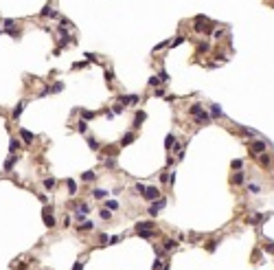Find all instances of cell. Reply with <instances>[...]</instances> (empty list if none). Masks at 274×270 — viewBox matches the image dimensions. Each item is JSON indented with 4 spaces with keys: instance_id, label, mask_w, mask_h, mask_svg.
<instances>
[{
    "instance_id": "cell-1",
    "label": "cell",
    "mask_w": 274,
    "mask_h": 270,
    "mask_svg": "<svg viewBox=\"0 0 274 270\" xmlns=\"http://www.w3.org/2000/svg\"><path fill=\"white\" fill-rule=\"evenodd\" d=\"M195 31H197V33H206V35H211V33H213V24L206 22L204 15H195Z\"/></svg>"
},
{
    "instance_id": "cell-2",
    "label": "cell",
    "mask_w": 274,
    "mask_h": 270,
    "mask_svg": "<svg viewBox=\"0 0 274 270\" xmlns=\"http://www.w3.org/2000/svg\"><path fill=\"white\" fill-rule=\"evenodd\" d=\"M191 114H193V119L197 121V123H204V121H208V112H204L202 110V106L200 103H193L191 106V110H189Z\"/></svg>"
},
{
    "instance_id": "cell-3",
    "label": "cell",
    "mask_w": 274,
    "mask_h": 270,
    "mask_svg": "<svg viewBox=\"0 0 274 270\" xmlns=\"http://www.w3.org/2000/svg\"><path fill=\"white\" fill-rule=\"evenodd\" d=\"M42 217H44V224H46L48 229H53V226H55V215H53V209H51V207H44Z\"/></svg>"
},
{
    "instance_id": "cell-4",
    "label": "cell",
    "mask_w": 274,
    "mask_h": 270,
    "mask_svg": "<svg viewBox=\"0 0 274 270\" xmlns=\"http://www.w3.org/2000/svg\"><path fill=\"white\" fill-rule=\"evenodd\" d=\"M158 187H152V185H145V191H143V195H145V198L147 200H156L158 198Z\"/></svg>"
},
{
    "instance_id": "cell-5",
    "label": "cell",
    "mask_w": 274,
    "mask_h": 270,
    "mask_svg": "<svg viewBox=\"0 0 274 270\" xmlns=\"http://www.w3.org/2000/svg\"><path fill=\"white\" fill-rule=\"evenodd\" d=\"M165 204H167V200H165V198L156 200L152 207H149V213H152V215H158V211H162V209H165Z\"/></svg>"
},
{
    "instance_id": "cell-6",
    "label": "cell",
    "mask_w": 274,
    "mask_h": 270,
    "mask_svg": "<svg viewBox=\"0 0 274 270\" xmlns=\"http://www.w3.org/2000/svg\"><path fill=\"white\" fill-rule=\"evenodd\" d=\"M250 150H252V154H261V152H265V143L255 141V143H250Z\"/></svg>"
},
{
    "instance_id": "cell-7",
    "label": "cell",
    "mask_w": 274,
    "mask_h": 270,
    "mask_svg": "<svg viewBox=\"0 0 274 270\" xmlns=\"http://www.w3.org/2000/svg\"><path fill=\"white\" fill-rule=\"evenodd\" d=\"M86 213H90V204L79 202V207H77V217H79V220H83V215H86Z\"/></svg>"
},
{
    "instance_id": "cell-8",
    "label": "cell",
    "mask_w": 274,
    "mask_h": 270,
    "mask_svg": "<svg viewBox=\"0 0 274 270\" xmlns=\"http://www.w3.org/2000/svg\"><path fill=\"white\" fill-rule=\"evenodd\" d=\"M20 136H22V141H24V143H27V145H31V143L35 141V136H33V134H31L29 130H24V128L20 130Z\"/></svg>"
},
{
    "instance_id": "cell-9",
    "label": "cell",
    "mask_w": 274,
    "mask_h": 270,
    "mask_svg": "<svg viewBox=\"0 0 274 270\" xmlns=\"http://www.w3.org/2000/svg\"><path fill=\"white\" fill-rule=\"evenodd\" d=\"M143 229H154V222H152V220H145V222H138V224H136V231H143Z\"/></svg>"
},
{
    "instance_id": "cell-10",
    "label": "cell",
    "mask_w": 274,
    "mask_h": 270,
    "mask_svg": "<svg viewBox=\"0 0 274 270\" xmlns=\"http://www.w3.org/2000/svg\"><path fill=\"white\" fill-rule=\"evenodd\" d=\"M145 119H147V114H145L143 110H138V112H136V119H134V125L138 128V125L143 123V121H145Z\"/></svg>"
},
{
    "instance_id": "cell-11",
    "label": "cell",
    "mask_w": 274,
    "mask_h": 270,
    "mask_svg": "<svg viewBox=\"0 0 274 270\" xmlns=\"http://www.w3.org/2000/svg\"><path fill=\"white\" fill-rule=\"evenodd\" d=\"M22 110H24V103L20 101V103H18V106L13 108V112H11V116H13V119H20V114H22Z\"/></svg>"
},
{
    "instance_id": "cell-12",
    "label": "cell",
    "mask_w": 274,
    "mask_h": 270,
    "mask_svg": "<svg viewBox=\"0 0 274 270\" xmlns=\"http://www.w3.org/2000/svg\"><path fill=\"white\" fill-rule=\"evenodd\" d=\"M211 114H213V119H221V108L217 103H213L211 106Z\"/></svg>"
},
{
    "instance_id": "cell-13",
    "label": "cell",
    "mask_w": 274,
    "mask_h": 270,
    "mask_svg": "<svg viewBox=\"0 0 274 270\" xmlns=\"http://www.w3.org/2000/svg\"><path fill=\"white\" fill-rule=\"evenodd\" d=\"M66 187H68V193L70 195L77 193V182H75V180H66Z\"/></svg>"
},
{
    "instance_id": "cell-14",
    "label": "cell",
    "mask_w": 274,
    "mask_h": 270,
    "mask_svg": "<svg viewBox=\"0 0 274 270\" xmlns=\"http://www.w3.org/2000/svg\"><path fill=\"white\" fill-rule=\"evenodd\" d=\"M134 138H136V134L130 132V134H125V136L121 138V145H130V143H134Z\"/></svg>"
},
{
    "instance_id": "cell-15",
    "label": "cell",
    "mask_w": 274,
    "mask_h": 270,
    "mask_svg": "<svg viewBox=\"0 0 274 270\" xmlns=\"http://www.w3.org/2000/svg\"><path fill=\"white\" fill-rule=\"evenodd\" d=\"M13 165H15V156L7 158V160H5V171H11V169H13Z\"/></svg>"
},
{
    "instance_id": "cell-16",
    "label": "cell",
    "mask_w": 274,
    "mask_h": 270,
    "mask_svg": "<svg viewBox=\"0 0 274 270\" xmlns=\"http://www.w3.org/2000/svg\"><path fill=\"white\" fill-rule=\"evenodd\" d=\"M55 185H57V180H55V178H46V180H44V187H46L48 191L55 189Z\"/></svg>"
},
{
    "instance_id": "cell-17",
    "label": "cell",
    "mask_w": 274,
    "mask_h": 270,
    "mask_svg": "<svg viewBox=\"0 0 274 270\" xmlns=\"http://www.w3.org/2000/svg\"><path fill=\"white\" fill-rule=\"evenodd\" d=\"M18 150H20V143H18L15 138H11V143H9V152H11V154H15Z\"/></svg>"
},
{
    "instance_id": "cell-18",
    "label": "cell",
    "mask_w": 274,
    "mask_h": 270,
    "mask_svg": "<svg viewBox=\"0 0 274 270\" xmlns=\"http://www.w3.org/2000/svg\"><path fill=\"white\" fill-rule=\"evenodd\" d=\"M92 229H94V224L90 222V220H88V222L83 220V224H79V231H92Z\"/></svg>"
},
{
    "instance_id": "cell-19",
    "label": "cell",
    "mask_w": 274,
    "mask_h": 270,
    "mask_svg": "<svg viewBox=\"0 0 274 270\" xmlns=\"http://www.w3.org/2000/svg\"><path fill=\"white\" fill-rule=\"evenodd\" d=\"M92 195H94V198H105L108 191H105V189H94V191H92Z\"/></svg>"
},
{
    "instance_id": "cell-20",
    "label": "cell",
    "mask_w": 274,
    "mask_h": 270,
    "mask_svg": "<svg viewBox=\"0 0 274 270\" xmlns=\"http://www.w3.org/2000/svg\"><path fill=\"white\" fill-rule=\"evenodd\" d=\"M81 114H83V119H86V121H92V119L96 116V114H94L92 110H81Z\"/></svg>"
},
{
    "instance_id": "cell-21",
    "label": "cell",
    "mask_w": 274,
    "mask_h": 270,
    "mask_svg": "<svg viewBox=\"0 0 274 270\" xmlns=\"http://www.w3.org/2000/svg\"><path fill=\"white\" fill-rule=\"evenodd\" d=\"M86 182H92L94 180V171H83V176H81Z\"/></svg>"
},
{
    "instance_id": "cell-22",
    "label": "cell",
    "mask_w": 274,
    "mask_h": 270,
    "mask_svg": "<svg viewBox=\"0 0 274 270\" xmlns=\"http://www.w3.org/2000/svg\"><path fill=\"white\" fill-rule=\"evenodd\" d=\"M197 51H200V53H206V51H211V44H208V42H202L200 46H197Z\"/></svg>"
},
{
    "instance_id": "cell-23",
    "label": "cell",
    "mask_w": 274,
    "mask_h": 270,
    "mask_svg": "<svg viewBox=\"0 0 274 270\" xmlns=\"http://www.w3.org/2000/svg\"><path fill=\"white\" fill-rule=\"evenodd\" d=\"M105 207H108L110 211H116V209H118V202H116V200H108V202H105Z\"/></svg>"
},
{
    "instance_id": "cell-24",
    "label": "cell",
    "mask_w": 274,
    "mask_h": 270,
    "mask_svg": "<svg viewBox=\"0 0 274 270\" xmlns=\"http://www.w3.org/2000/svg\"><path fill=\"white\" fill-rule=\"evenodd\" d=\"M160 84H162V77H156L154 75L152 79H149V86H160Z\"/></svg>"
},
{
    "instance_id": "cell-25",
    "label": "cell",
    "mask_w": 274,
    "mask_h": 270,
    "mask_svg": "<svg viewBox=\"0 0 274 270\" xmlns=\"http://www.w3.org/2000/svg\"><path fill=\"white\" fill-rule=\"evenodd\" d=\"M62 90H64V84L62 81H57L55 86H51V92H62Z\"/></svg>"
},
{
    "instance_id": "cell-26",
    "label": "cell",
    "mask_w": 274,
    "mask_h": 270,
    "mask_svg": "<svg viewBox=\"0 0 274 270\" xmlns=\"http://www.w3.org/2000/svg\"><path fill=\"white\" fill-rule=\"evenodd\" d=\"M160 268H169V263H162L160 259H156L154 261V270H160Z\"/></svg>"
},
{
    "instance_id": "cell-27",
    "label": "cell",
    "mask_w": 274,
    "mask_h": 270,
    "mask_svg": "<svg viewBox=\"0 0 274 270\" xmlns=\"http://www.w3.org/2000/svg\"><path fill=\"white\" fill-rule=\"evenodd\" d=\"M173 141H176V136H173V134H169V136L165 138V147H171V145H173Z\"/></svg>"
},
{
    "instance_id": "cell-28",
    "label": "cell",
    "mask_w": 274,
    "mask_h": 270,
    "mask_svg": "<svg viewBox=\"0 0 274 270\" xmlns=\"http://www.w3.org/2000/svg\"><path fill=\"white\" fill-rule=\"evenodd\" d=\"M165 248H167V250L176 248V242H173V239H165Z\"/></svg>"
},
{
    "instance_id": "cell-29",
    "label": "cell",
    "mask_w": 274,
    "mask_h": 270,
    "mask_svg": "<svg viewBox=\"0 0 274 270\" xmlns=\"http://www.w3.org/2000/svg\"><path fill=\"white\" fill-rule=\"evenodd\" d=\"M101 217H103V220H110V217H112V211H110V209H101Z\"/></svg>"
},
{
    "instance_id": "cell-30",
    "label": "cell",
    "mask_w": 274,
    "mask_h": 270,
    "mask_svg": "<svg viewBox=\"0 0 274 270\" xmlns=\"http://www.w3.org/2000/svg\"><path fill=\"white\" fill-rule=\"evenodd\" d=\"M259 163H261V165H265V167L270 165V158L265 156V152H263V156H259Z\"/></svg>"
},
{
    "instance_id": "cell-31",
    "label": "cell",
    "mask_w": 274,
    "mask_h": 270,
    "mask_svg": "<svg viewBox=\"0 0 274 270\" xmlns=\"http://www.w3.org/2000/svg\"><path fill=\"white\" fill-rule=\"evenodd\" d=\"M241 182H243V176H241V174L233 176V185H241Z\"/></svg>"
},
{
    "instance_id": "cell-32",
    "label": "cell",
    "mask_w": 274,
    "mask_h": 270,
    "mask_svg": "<svg viewBox=\"0 0 274 270\" xmlns=\"http://www.w3.org/2000/svg\"><path fill=\"white\" fill-rule=\"evenodd\" d=\"M182 42H184V37H176V40L171 42V48H176V46H180Z\"/></svg>"
},
{
    "instance_id": "cell-33",
    "label": "cell",
    "mask_w": 274,
    "mask_h": 270,
    "mask_svg": "<svg viewBox=\"0 0 274 270\" xmlns=\"http://www.w3.org/2000/svg\"><path fill=\"white\" fill-rule=\"evenodd\" d=\"M165 46H169V42H160L158 46H154V53H158V51H162Z\"/></svg>"
},
{
    "instance_id": "cell-34",
    "label": "cell",
    "mask_w": 274,
    "mask_h": 270,
    "mask_svg": "<svg viewBox=\"0 0 274 270\" xmlns=\"http://www.w3.org/2000/svg\"><path fill=\"white\" fill-rule=\"evenodd\" d=\"M88 145H90V147H92V150H99V143H96V141H94V138H92V136H90V138H88Z\"/></svg>"
},
{
    "instance_id": "cell-35",
    "label": "cell",
    "mask_w": 274,
    "mask_h": 270,
    "mask_svg": "<svg viewBox=\"0 0 274 270\" xmlns=\"http://www.w3.org/2000/svg\"><path fill=\"white\" fill-rule=\"evenodd\" d=\"M2 31H5L7 35H11V37H18V31H15V29H2Z\"/></svg>"
},
{
    "instance_id": "cell-36",
    "label": "cell",
    "mask_w": 274,
    "mask_h": 270,
    "mask_svg": "<svg viewBox=\"0 0 274 270\" xmlns=\"http://www.w3.org/2000/svg\"><path fill=\"white\" fill-rule=\"evenodd\" d=\"M13 24H15V20H11V18H7V20H5V27H7V29H11Z\"/></svg>"
},
{
    "instance_id": "cell-37",
    "label": "cell",
    "mask_w": 274,
    "mask_h": 270,
    "mask_svg": "<svg viewBox=\"0 0 274 270\" xmlns=\"http://www.w3.org/2000/svg\"><path fill=\"white\" fill-rule=\"evenodd\" d=\"M248 189H250V193H259V191H261V189H259V185H250Z\"/></svg>"
},
{
    "instance_id": "cell-38",
    "label": "cell",
    "mask_w": 274,
    "mask_h": 270,
    "mask_svg": "<svg viewBox=\"0 0 274 270\" xmlns=\"http://www.w3.org/2000/svg\"><path fill=\"white\" fill-rule=\"evenodd\" d=\"M243 134H246V136H255V130H250V128H243Z\"/></svg>"
},
{
    "instance_id": "cell-39",
    "label": "cell",
    "mask_w": 274,
    "mask_h": 270,
    "mask_svg": "<svg viewBox=\"0 0 274 270\" xmlns=\"http://www.w3.org/2000/svg\"><path fill=\"white\" fill-rule=\"evenodd\" d=\"M154 94H156V97H165V90H162V88H158V86H156V92H154Z\"/></svg>"
},
{
    "instance_id": "cell-40",
    "label": "cell",
    "mask_w": 274,
    "mask_h": 270,
    "mask_svg": "<svg viewBox=\"0 0 274 270\" xmlns=\"http://www.w3.org/2000/svg\"><path fill=\"white\" fill-rule=\"evenodd\" d=\"M143 191H145V185H140V182H138V185H136V193H140V195H143Z\"/></svg>"
},
{
    "instance_id": "cell-41",
    "label": "cell",
    "mask_w": 274,
    "mask_h": 270,
    "mask_svg": "<svg viewBox=\"0 0 274 270\" xmlns=\"http://www.w3.org/2000/svg\"><path fill=\"white\" fill-rule=\"evenodd\" d=\"M241 165H243V163H241V160H233V169H239V167H241Z\"/></svg>"
},
{
    "instance_id": "cell-42",
    "label": "cell",
    "mask_w": 274,
    "mask_h": 270,
    "mask_svg": "<svg viewBox=\"0 0 274 270\" xmlns=\"http://www.w3.org/2000/svg\"><path fill=\"white\" fill-rule=\"evenodd\" d=\"M86 59H88V62H96V57H94V55H90V53H86Z\"/></svg>"
},
{
    "instance_id": "cell-43",
    "label": "cell",
    "mask_w": 274,
    "mask_h": 270,
    "mask_svg": "<svg viewBox=\"0 0 274 270\" xmlns=\"http://www.w3.org/2000/svg\"><path fill=\"white\" fill-rule=\"evenodd\" d=\"M116 242H121V237H110L108 239V244H116Z\"/></svg>"
},
{
    "instance_id": "cell-44",
    "label": "cell",
    "mask_w": 274,
    "mask_h": 270,
    "mask_svg": "<svg viewBox=\"0 0 274 270\" xmlns=\"http://www.w3.org/2000/svg\"><path fill=\"white\" fill-rule=\"evenodd\" d=\"M0 33H5V31H2V29H0Z\"/></svg>"
}]
</instances>
